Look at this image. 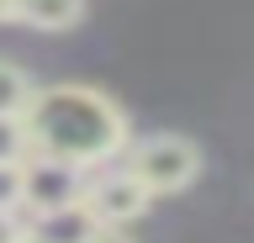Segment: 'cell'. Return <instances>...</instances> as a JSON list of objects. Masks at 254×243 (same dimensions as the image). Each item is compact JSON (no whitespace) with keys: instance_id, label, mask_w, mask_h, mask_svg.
<instances>
[{"instance_id":"6da1fadb","label":"cell","mask_w":254,"mask_h":243,"mask_svg":"<svg viewBox=\"0 0 254 243\" xmlns=\"http://www.w3.org/2000/svg\"><path fill=\"white\" fill-rule=\"evenodd\" d=\"M27 143L43 159H64V164H106L111 153L127 148V116L122 106L90 85H53L37 90L27 106Z\"/></svg>"},{"instance_id":"7a4b0ae2","label":"cell","mask_w":254,"mask_h":243,"mask_svg":"<svg viewBox=\"0 0 254 243\" xmlns=\"http://www.w3.org/2000/svg\"><path fill=\"white\" fill-rule=\"evenodd\" d=\"M127 169L138 175V185L148 195H175L201 175V148L180 132H159V138H143L127 153Z\"/></svg>"},{"instance_id":"3957f363","label":"cell","mask_w":254,"mask_h":243,"mask_svg":"<svg viewBox=\"0 0 254 243\" xmlns=\"http://www.w3.org/2000/svg\"><path fill=\"white\" fill-rule=\"evenodd\" d=\"M69 201H85V169L64 164V159L27 153V164H21V211L37 217V211L69 206Z\"/></svg>"},{"instance_id":"277c9868","label":"cell","mask_w":254,"mask_h":243,"mask_svg":"<svg viewBox=\"0 0 254 243\" xmlns=\"http://www.w3.org/2000/svg\"><path fill=\"white\" fill-rule=\"evenodd\" d=\"M148 201H154V195L138 185L132 169H117V175H101V180L85 185V206L95 211V222H111V227H127L132 217H143Z\"/></svg>"},{"instance_id":"5b68a950","label":"cell","mask_w":254,"mask_h":243,"mask_svg":"<svg viewBox=\"0 0 254 243\" xmlns=\"http://www.w3.org/2000/svg\"><path fill=\"white\" fill-rule=\"evenodd\" d=\"M27 227H32L43 243H85L101 222H95V211L85 206V201H69V206H53V211L27 217Z\"/></svg>"},{"instance_id":"8992f818","label":"cell","mask_w":254,"mask_h":243,"mask_svg":"<svg viewBox=\"0 0 254 243\" xmlns=\"http://www.w3.org/2000/svg\"><path fill=\"white\" fill-rule=\"evenodd\" d=\"M16 21H27L32 32H69L85 16V0H16Z\"/></svg>"},{"instance_id":"52a82bcc","label":"cell","mask_w":254,"mask_h":243,"mask_svg":"<svg viewBox=\"0 0 254 243\" xmlns=\"http://www.w3.org/2000/svg\"><path fill=\"white\" fill-rule=\"evenodd\" d=\"M32 96H37V85L27 80V69L0 58V116H27Z\"/></svg>"},{"instance_id":"ba28073f","label":"cell","mask_w":254,"mask_h":243,"mask_svg":"<svg viewBox=\"0 0 254 243\" xmlns=\"http://www.w3.org/2000/svg\"><path fill=\"white\" fill-rule=\"evenodd\" d=\"M27 153H32L27 122H21V116H0V164H21Z\"/></svg>"},{"instance_id":"9c48e42d","label":"cell","mask_w":254,"mask_h":243,"mask_svg":"<svg viewBox=\"0 0 254 243\" xmlns=\"http://www.w3.org/2000/svg\"><path fill=\"white\" fill-rule=\"evenodd\" d=\"M21 164H0V211H21Z\"/></svg>"},{"instance_id":"30bf717a","label":"cell","mask_w":254,"mask_h":243,"mask_svg":"<svg viewBox=\"0 0 254 243\" xmlns=\"http://www.w3.org/2000/svg\"><path fill=\"white\" fill-rule=\"evenodd\" d=\"M21 227H27V217H21V211H0V243H11Z\"/></svg>"},{"instance_id":"8fae6325","label":"cell","mask_w":254,"mask_h":243,"mask_svg":"<svg viewBox=\"0 0 254 243\" xmlns=\"http://www.w3.org/2000/svg\"><path fill=\"white\" fill-rule=\"evenodd\" d=\"M85 243H132V238H127L122 227H111V222H101V227H95V233H90V238H85Z\"/></svg>"},{"instance_id":"7c38bea8","label":"cell","mask_w":254,"mask_h":243,"mask_svg":"<svg viewBox=\"0 0 254 243\" xmlns=\"http://www.w3.org/2000/svg\"><path fill=\"white\" fill-rule=\"evenodd\" d=\"M11 243H43V238H37V233H32V227H21V233H16Z\"/></svg>"},{"instance_id":"4fadbf2b","label":"cell","mask_w":254,"mask_h":243,"mask_svg":"<svg viewBox=\"0 0 254 243\" xmlns=\"http://www.w3.org/2000/svg\"><path fill=\"white\" fill-rule=\"evenodd\" d=\"M11 11H16V0H0V21H5V16H11Z\"/></svg>"}]
</instances>
